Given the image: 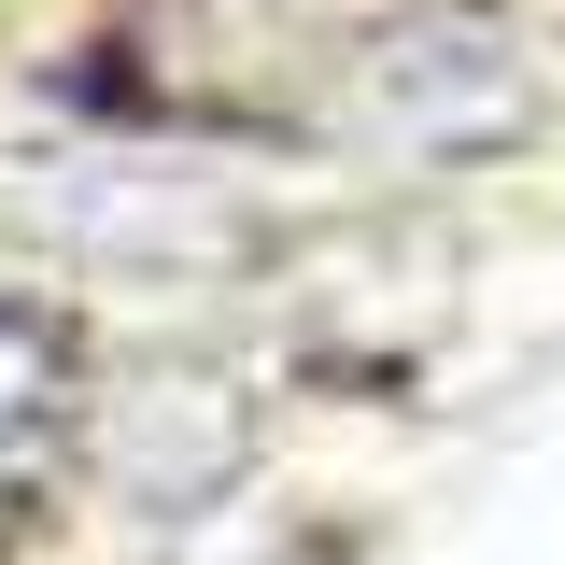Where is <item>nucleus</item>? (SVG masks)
I'll return each mask as SVG.
<instances>
[{
	"label": "nucleus",
	"mask_w": 565,
	"mask_h": 565,
	"mask_svg": "<svg viewBox=\"0 0 565 565\" xmlns=\"http://www.w3.org/2000/svg\"><path fill=\"white\" fill-rule=\"evenodd\" d=\"M57 438H71V326L43 297H0V552L43 523Z\"/></svg>",
	"instance_id": "f257e3e1"
}]
</instances>
